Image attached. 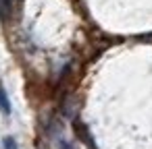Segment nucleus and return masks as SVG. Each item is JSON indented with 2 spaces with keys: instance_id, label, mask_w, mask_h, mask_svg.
Instances as JSON below:
<instances>
[{
  "instance_id": "f257e3e1",
  "label": "nucleus",
  "mask_w": 152,
  "mask_h": 149,
  "mask_svg": "<svg viewBox=\"0 0 152 149\" xmlns=\"http://www.w3.org/2000/svg\"><path fill=\"white\" fill-rule=\"evenodd\" d=\"M0 112H2V114H11V101H9V95H7L2 85H0Z\"/></svg>"
},
{
  "instance_id": "f03ea898",
  "label": "nucleus",
  "mask_w": 152,
  "mask_h": 149,
  "mask_svg": "<svg viewBox=\"0 0 152 149\" xmlns=\"http://www.w3.org/2000/svg\"><path fill=\"white\" fill-rule=\"evenodd\" d=\"M13 13V4H11V0H0V19L7 21Z\"/></svg>"
},
{
  "instance_id": "7ed1b4c3",
  "label": "nucleus",
  "mask_w": 152,
  "mask_h": 149,
  "mask_svg": "<svg viewBox=\"0 0 152 149\" xmlns=\"http://www.w3.org/2000/svg\"><path fill=\"white\" fill-rule=\"evenodd\" d=\"M2 145H4V149H19V145H17V141L13 137H4L2 139Z\"/></svg>"
},
{
  "instance_id": "20e7f679",
  "label": "nucleus",
  "mask_w": 152,
  "mask_h": 149,
  "mask_svg": "<svg viewBox=\"0 0 152 149\" xmlns=\"http://www.w3.org/2000/svg\"><path fill=\"white\" fill-rule=\"evenodd\" d=\"M61 149H77L73 143H61Z\"/></svg>"
}]
</instances>
